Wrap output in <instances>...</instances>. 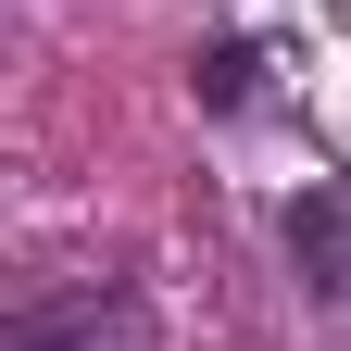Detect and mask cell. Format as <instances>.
<instances>
[{
  "instance_id": "1",
  "label": "cell",
  "mask_w": 351,
  "mask_h": 351,
  "mask_svg": "<svg viewBox=\"0 0 351 351\" xmlns=\"http://www.w3.org/2000/svg\"><path fill=\"white\" fill-rule=\"evenodd\" d=\"M289 251L326 301H351V189H301L289 201Z\"/></svg>"
}]
</instances>
